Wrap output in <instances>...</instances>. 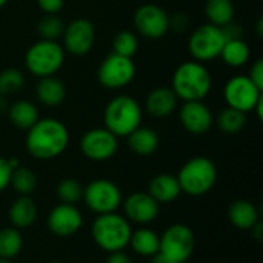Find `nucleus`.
<instances>
[{"label": "nucleus", "instance_id": "nucleus-1", "mask_svg": "<svg viewBox=\"0 0 263 263\" xmlns=\"http://www.w3.org/2000/svg\"><path fill=\"white\" fill-rule=\"evenodd\" d=\"M69 143L68 128L57 119L46 117L39 119L34 126L28 129L26 149L28 153L40 160H49L59 157Z\"/></svg>", "mask_w": 263, "mask_h": 263}, {"label": "nucleus", "instance_id": "nucleus-2", "mask_svg": "<svg viewBox=\"0 0 263 263\" xmlns=\"http://www.w3.org/2000/svg\"><path fill=\"white\" fill-rule=\"evenodd\" d=\"M213 86V79L206 66L196 60L180 63L171 79V89L182 102L203 100Z\"/></svg>", "mask_w": 263, "mask_h": 263}, {"label": "nucleus", "instance_id": "nucleus-3", "mask_svg": "<svg viewBox=\"0 0 263 263\" xmlns=\"http://www.w3.org/2000/svg\"><path fill=\"white\" fill-rule=\"evenodd\" d=\"M140 103L131 96H116L103 111L105 128L116 137H128L142 123Z\"/></svg>", "mask_w": 263, "mask_h": 263}, {"label": "nucleus", "instance_id": "nucleus-4", "mask_svg": "<svg viewBox=\"0 0 263 263\" xmlns=\"http://www.w3.org/2000/svg\"><path fill=\"white\" fill-rule=\"evenodd\" d=\"M180 191L188 196H203L213 190L217 182V168L208 157L190 159L176 176Z\"/></svg>", "mask_w": 263, "mask_h": 263}, {"label": "nucleus", "instance_id": "nucleus-5", "mask_svg": "<svg viewBox=\"0 0 263 263\" xmlns=\"http://www.w3.org/2000/svg\"><path fill=\"white\" fill-rule=\"evenodd\" d=\"M91 233L94 242L103 251L114 253V251H122L125 247L129 245L133 231L128 220L123 216H119L116 213H108V214H99V217L92 223Z\"/></svg>", "mask_w": 263, "mask_h": 263}, {"label": "nucleus", "instance_id": "nucleus-6", "mask_svg": "<svg viewBox=\"0 0 263 263\" xmlns=\"http://www.w3.org/2000/svg\"><path fill=\"white\" fill-rule=\"evenodd\" d=\"M63 62L65 49L57 40L40 39L25 52L26 69L39 79L54 76L63 66Z\"/></svg>", "mask_w": 263, "mask_h": 263}, {"label": "nucleus", "instance_id": "nucleus-7", "mask_svg": "<svg viewBox=\"0 0 263 263\" xmlns=\"http://www.w3.org/2000/svg\"><path fill=\"white\" fill-rule=\"evenodd\" d=\"M223 28L213 23L197 26L188 39V51L196 62H210L220 57V52L227 43Z\"/></svg>", "mask_w": 263, "mask_h": 263}, {"label": "nucleus", "instance_id": "nucleus-8", "mask_svg": "<svg viewBox=\"0 0 263 263\" xmlns=\"http://www.w3.org/2000/svg\"><path fill=\"white\" fill-rule=\"evenodd\" d=\"M194 233L190 227L176 223L166 228V231L159 237V253L157 256L174 263L186 262L194 251Z\"/></svg>", "mask_w": 263, "mask_h": 263}, {"label": "nucleus", "instance_id": "nucleus-9", "mask_svg": "<svg viewBox=\"0 0 263 263\" xmlns=\"http://www.w3.org/2000/svg\"><path fill=\"white\" fill-rule=\"evenodd\" d=\"M136 77V65L131 57L111 52L97 68V80L106 89H122Z\"/></svg>", "mask_w": 263, "mask_h": 263}, {"label": "nucleus", "instance_id": "nucleus-10", "mask_svg": "<svg viewBox=\"0 0 263 263\" xmlns=\"http://www.w3.org/2000/svg\"><path fill=\"white\" fill-rule=\"evenodd\" d=\"M83 199L89 210L97 214L116 213L122 205V193L119 186L106 179H96L83 188Z\"/></svg>", "mask_w": 263, "mask_h": 263}, {"label": "nucleus", "instance_id": "nucleus-11", "mask_svg": "<svg viewBox=\"0 0 263 263\" xmlns=\"http://www.w3.org/2000/svg\"><path fill=\"white\" fill-rule=\"evenodd\" d=\"M262 97V89H259L248 76H234L225 83L223 88V99L227 106L245 114L254 111L257 102Z\"/></svg>", "mask_w": 263, "mask_h": 263}, {"label": "nucleus", "instance_id": "nucleus-12", "mask_svg": "<svg viewBox=\"0 0 263 263\" xmlns=\"http://www.w3.org/2000/svg\"><path fill=\"white\" fill-rule=\"evenodd\" d=\"M136 31L149 40H159L170 31V14L159 5H140L133 17Z\"/></svg>", "mask_w": 263, "mask_h": 263}, {"label": "nucleus", "instance_id": "nucleus-13", "mask_svg": "<svg viewBox=\"0 0 263 263\" xmlns=\"http://www.w3.org/2000/svg\"><path fill=\"white\" fill-rule=\"evenodd\" d=\"M63 49L72 55H86L96 43V26L89 18L79 17L69 22L63 31Z\"/></svg>", "mask_w": 263, "mask_h": 263}, {"label": "nucleus", "instance_id": "nucleus-14", "mask_svg": "<svg viewBox=\"0 0 263 263\" xmlns=\"http://www.w3.org/2000/svg\"><path fill=\"white\" fill-rule=\"evenodd\" d=\"M119 137L106 128H94L83 134L80 149L83 156L94 162H105L114 157L119 149Z\"/></svg>", "mask_w": 263, "mask_h": 263}, {"label": "nucleus", "instance_id": "nucleus-15", "mask_svg": "<svg viewBox=\"0 0 263 263\" xmlns=\"http://www.w3.org/2000/svg\"><path fill=\"white\" fill-rule=\"evenodd\" d=\"M179 119L182 126L194 136H202L208 133L214 122L213 112L208 105L203 103V100L183 102L179 111Z\"/></svg>", "mask_w": 263, "mask_h": 263}, {"label": "nucleus", "instance_id": "nucleus-16", "mask_svg": "<svg viewBox=\"0 0 263 263\" xmlns=\"http://www.w3.org/2000/svg\"><path fill=\"white\" fill-rule=\"evenodd\" d=\"M83 225L80 211L69 203H60L51 210L48 216V228L59 237H68L76 234Z\"/></svg>", "mask_w": 263, "mask_h": 263}, {"label": "nucleus", "instance_id": "nucleus-17", "mask_svg": "<svg viewBox=\"0 0 263 263\" xmlns=\"http://www.w3.org/2000/svg\"><path fill=\"white\" fill-rule=\"evenodd\" d=\"M125 214L136 223H149L159 216V203L148 193H134L123 202Z\"/></svg>", "mask_w": 263, "mask_h": 263}, {"label": "nucleus", "instance_id": "nucleus-18", "mask_svg": "<svg viewBox=\"0 0 263 263\" xmlns=\"http://www.w3.org/2000/svg\"><path fill=\"white\" fill-rule=\"evenodd\" d=\"M177 102L179 99L171 88L159 86L148 92L146 100H145V108L151 116L163 119V117L171 116L176 111Z\"/></svg>", "mask_w": 263, "mask_h": 263}, {"label": "nucleus", "instance_id": "nucleus-19", "mask_svg": "<svg viewBox=\"0 0 263 263\" xmlns=\"http://www.w3.org/2000/svg\"><path fill=\"white\" fill-rule=\"evenodd\" d=\"M180 185L173 174H157L148 185V194L157 203H170L180 196Z\"/></svg>", "mask_w": 263, "mask_h": 263}, {"label": "nucleus", "instance_id": "nucleus-20", "mask_svg": "<svg viewBox=\"0 0 263 263\" xmlns=\"http://www.w3.org/2000/svg\"><path fill=\"white\" fill-rule=\"evenodd\" d=\"M35 96L45 106H59L65 102L66 88L63 82L55 76L42 77L35 86Z\"/></svg>", "mask_w": 263, "mask_h": 263}, {"label": "nucleus", "instance_id": "nucleus-21", "mask_svg": "<svg viewBox=\"0 0 263 263\" xmlns=\"http://www.w3.org/2000/svg\"><path fill=\"white\" fill-rule=\"evenodd\" d=\"M160 143L159 134L146 126H139L136 128L129 136H128V145L133 153L137 156H151L157 151Z\"/></svg>", "mask_w": 263, "mask_h": 263}, {"label": "nucleus", "instance_id": "nucleus-22", "mask_svg": "<svg viewBox=\"0 0 263 263\" xmlns=\"http://www.w3.org/2000/svg\"><path fill=\"white\" fill-rule=\"evenodd\" d=\"M8 116L11 123L18 129H29L35 125V122L40 119L39 109L32 102L28 100H17L8 108Z\"/></svg>", "mask_w": 263, "mask_h": 263}, {"label": "nucleus", "instance_id": "nucleus-23", "mask_svg": "<svg viewBox=\"0 0 263 263\" xmlns=\"http://www.w3.org/2000/svg\"><path fill=\"white\" fill-rule=\"evenodd\" d=\"M228 217L236 228L253 230V227L259 222V211L254 203L248 200H236L228 210Z\"/></svg>", "mask_w": 263, "mask_h": 263}, {"label": "nucleus", "instance_id": "nucleus-24", "mask_svg": "<svg viewBox=\"0 0 263 263\" xmlns=\"http://www.w3.org/2000/svg\"><path fill=\"white\" fill-rule=\"evenodd\" d=\"M37 219V206L29 196H22L9 208V220L14 228H28Z\"/></svg>", "mask_w": 263, "mask_h": 263}, {"label": "nucleus", "instance_id": "nucleus-25", "mask_svg": "<svg viewBox=\"0 0 263 263\" xmlns=\"http://www.w3.org/2000/svg\"><path fill=\"white\" fill-rule=\"evenodd\" d=\"M220 57L225 65L231 68H240L248 63L251 49L243 39H228L220 52Z\"/></svg>", "mask_w": 263, "mask_h": 263}, {"label": "nucleus", "instance_id": "nucleus-26", "mask_svg": "<svg viewBox=\"0 0 263 263\" xmlns=\"http://www.w3.org/2000/svg\"><path fill=\"white\" fill-rule=\"evenodd\" d=\"M205 14L210 20L208 23L223 28L234 20L236 8L233 0H206Z\"/></svg>", "mask_w": 263, "mask_h": 263}, {"label": "nucleus", "instance_id": "nucleus-27", "mask_svg": "<svg viewBox=\"0 0 263 263\" xmlns=\"http://www.w3.org/2000/svg\"><path fill=\"white\" fill-rule=\"evenodd\" d=\"M129 245L134 250V253H137L140 256H145V257L157 256V253H159V236L151 230L142 228V230L131 233Z\"/></svg>", "mask_w": 263, "mask_h": 263}, {"label": "nucleus", "instance_id": "nucleus-28", "mask_svg": "<svg viewBox=\"0 0 263 263\" xmlns=\"http://www.w3.org/2000/svg\"><path fill=\"white\" fill-rule=\"evenodd\" d=\"M247 125V114L234 108H223L217 116V126L225 134H237Z\"/></svg>", "mask_w": 263, "mask_h": 263}, {"label": "nucleus", "instance_id": "nucleus-29", "mask_svg": "<svg viewBox=\"0 0 263 263\" xmlns=\"http://www.w3.org/2000/svg\"><path fill=\"white\" fill-rule=\"evenodd\" d=\"M23 247L22 234L17 228H5L0 231V257L14 259Z\"/></svg>", "mask_w": 263, "mask_h": 263}, {"label": "nucleus", "instance_id": "nucleus-30", "mask_svg": "<svg viewBox=\"0 0 263 263\" xmlns=\"http://www.w3.org/2000/svg\"><path fill=\"white\" fill-rule=\"evenodd\" d=\"M65 22L57 14H46L37 23V32L40 39L45 40H59L65 31Z\"/></svg>", "mask_w": 263, "mask_h": 263}, {"label": "nucleus", "instance_id": "nucleus-31", "mask_svg": "<svg viewBox=\"0 0 263 263\" xmlns=\"http://www.w3.org/2000/svg\"><path fill=\"white\" fill-rule=\"evenodd\" d=\"M9 185L20 196H29L31 193H34V190L37 186V179H35V174L31 170L23 168V166H17L12 171Z\"/></svg>", "mask_w": 263, "mask_h": 263}, {"label": "nucleus", "instance_id": "nucleus-32", "mask_svg": "<svg viewBox=\"0 0 263 263\" xmlns=\"http://www.w3.org/2000/svg\"><path fill=\"white\" fill-rule=\"evenodd\" d=\"M139 49V37L136 32L123 29L119 31L114 39H112V52L125 57H131L137 52Z\"/></svg>", "mask_w": 263, "mask_h": 263}, {"label": "nucleus", "instance_id": "nucleus-33", "mask_svg": "<svg viewBox=\"0 0 263 263\" xmlns=\"http://www.w3.org/2000/svg\"><path fill=\"white\" fill-rule=\"evenodd\" d=\"M25 85V76L15 68H6L0 71V96H12L18 92Z\"/></svg>", "mask_w": 263, "mask_h": 263}, {"label": "nucleus", "instance_id": "nucleus-34", "mask_svg": "<svg viewBox=\"0 0 263 263\" xmlns=\"http://www.w3.org/2000/svg\"><path fill=\"white\" fill-rule=\"evenodd\" d=\"M57 196L62 200V203H69L74 205L83 197V188L82 185L71 177H66L59 182L57 185Z\"/></svg>", "mask_w": 263, "mask_h": 263}, {"label": "nucleus", "instance_id": "nucleus-35", "mask_svg": "<svg viewBox=\"0 0 263 263\" xmlns=\"http://www.w3.org/2000/svg\"><path fill=\"white\" fill-rule=\"evenodd\" d=\"M12 171L14 170H12L9 160L5 159V157H0V191H3L9 185Z\"/></svg>", "mask_w": 263, "mask_h": 263}, {"label": "nucleus", "instance_id": "nucleus-36", "mask_svg": "<svg viewBox=\"0 0 263 263\" xmlns=\"http://www.w3.org/2000/svg\"><path fill=\"white\" fill-rule=\"evenodd\" d=\"M35 2H37V6L45 14H57L65 6V0H35Z\"/></svg>", "mask_w": 263, "mask_h": 263}, {"label": "nucleus", "instance_id": "nucleus-37", "mask_svg": "<svg viewBox=\"0 0 263 263\" xmlns=\"http://www.w3.org/2000/svg\"><path fill=\"white\" fill-rule=\"evenodd\" d=\"M250 79H251V82L259 88V89H262L263 91V59H257L256 62H254V65L251 66V69H250V76H248Z\"/></svg>", "mask_w": 263, "mask_h": 263}, {"label": "nucleus", "instance_id": "nucleus-38", "mask_svg": "<svg viewBox=\"0 0 263 263\" xmlns=\"http://www.w3.org/2000/svg\"><path fill=\"white\" fill-rule=\"evenodd\" d=\"M188 23H190V18L183 12H177L174 17H170V29L182 32L188 28Z\"/></svg>", "mask_w": 263, "mask_h": 263}, {"label": "nucleus", "instance_id": "nucleus-39", "mask_svg": "<svg viewBox=\"0 0 263 263\" xmlns=\"http://www.w3.org/2000/svg\"><path fill=\"white\" fill-rule=\"evenodd\" d=\"M106 263H133V260L122 251H114L106 259Z\"/></svg>", "mask_w": 263, "mask_h": 263}, {"label": "nucleus", "instance_id": "nucleus-40", "mask_svg": "<svg viewBox=\"0 0 263 263\" xmlns=\"http://www.w3.org/2000/svg\"><path fill=\"white\" fill-rule=\"evenodd\" d=\"M254 112L257 114V119H259V120H263V97L257 102V105H256V108H254Z\"/></svg>", "mask_w": 263, "mask_h": 263}, {"label": "nucleus", "instance_id": "nucleus-41", "mask_svg": "<svg viewBox=\"0 0 263 263\" xmlns=\"http://www.w3.org/2000/svg\"><path fill=\"white\" fill-rule=\"evenodd\" d=\"M8 108H9V105H8V102H6L5 96H0V114L8 112Z\"/></svg>", "mask_w": 263, "mask_h": 263}, {"label": "nucleus", "instance_id": "nucleus-42", "mask_svg": "<svg viewBox=\"0 0 263 263\" xmlns=\"http://www.w3.org/2000/svg\"><path fill=\"white\" fill-rule=\"evenodd\" d=\"M257 34H259V37L263 35V17H259V20H257Z\"/></svg>", "mask_w": 263, "mask_h": 263}, {"label": "nucleus", "instance_id": "nucleus-43", "mask_svg": "<svg viewBox=\"0 0 263 263\" xmlns=\"http://www.w3.org/2000/svg\"><path fill=\"white\" fill-rule=\"evenodd\" d=\"M154 263H174V262L165 260V259H162V257H159V256H157V259H156V262H154Z\"/></svg>", "mask_w": 263, "mask_h": 263}, {"label": "nucleus", "instance_id": "nucleus-44", "mask_svg": "<svg viewBox=\"0 0 263 263\" xmlns=\"http://www.w3.org/2000/svg\"><path fill=\"white\" fill-rule=\"evenodd\" d=\"M8 2H9V0H0V8H3Z\"/></svg>", "mask_w": 263, "mask_h": 263}, {"label": "nucleus", "instance_id": "nucleus-45", "mask_svg": "<svg viewBox=\"0 0 263 263\" xmlns=\"http://www.w3.org/2000/svg\"><path fill=\"white\" fill-rule=\"evenodd\" d=\"M0 263H12V262H11L9 259H2V257H0Z\"/></svg>", "mask_w": 263, "mask_h": 263}, {"label": "nucleus", "instance_id": "nucleus-46", "mask_svg": "<svg viewBox=\"0 0 263 263\" xmlns=\"http://www.w3.org/2000/svg\"><path fill=\"white\" fill-rule=\"evenodd\" d=\"M49 263H62V262H57V260H54V262H49Z\"/></svg>", "mask_w": 263, "mask_h": 263}]
</instances>
